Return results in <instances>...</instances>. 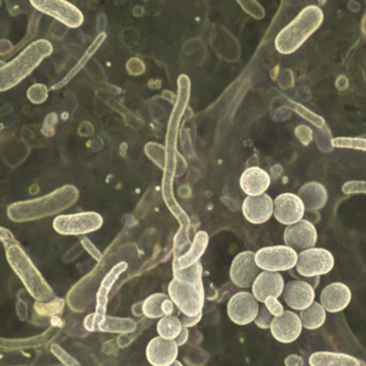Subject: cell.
<instances>
[{"instance_id": "1", "label": "cell", "mask_w": 366, "mask_h": 366, "mask_svg": "<svg viewBox=\"0 0 366 366\" xmlns=\"http://www.w3.org/2000/svg\"><path fill=\"white\" fill-rule=\"evenodd\" d=\"M79 197V191L73 185H64L51 194L15 202L8 208L9 219L13 222H29L56 214L72 206Z\"/></svg>"}, {"instance_id": "2", "label": "cell", "mask_w": 366, "mask_h": 366, "mask_svg": "<svg viewBox=\"0 0 366 366\" xmlns=\"http://www.w3.org/2000/svg\"><path fill=\"white\" fill-rule=\"evenodd\" d=\"M53 53V45L44 39L34 41L16 58L0 66V92L19 85L45 58Z\"/></svg>"}, {"instance_id": "3", "label": "cell", "mask_w": 366, "mask_h": 366, "mask_svg": "<svg viewBox=\"0 0 366 366\" xmlns=\"http://www.w3.org/2000/svg\"><path fill=\"white\" fill-rule=\"evenodd\" d=\"M324 21V12L317 6H307L275 38V49L283 55L298 51Z\"/></svg>"}, {"instance_id": "4", "label": "cell", "mask_w": 366, "mask_h": 366, "mask_svg": "<svg viewBox=\"0 0 366 366\" xmlns=\"http://www.w3.org/2000/svg\"><path fill=\"white\" fill-rule=\"evenodd\" d=\"M6 255L13 271L23 282L31 297L40 302L53 298V290L19 243L15 242L6 247Z\"/></svg>"}, {"instance_id": "5", "label": "cell", "mask_w": 366, "mask_h": 366, "mask_svg": "<svg viewBox=\"0 0 366 366\" xmlns=\"http://www.w3.org/2000/svg\"><path fill=\"white\" fill-rule=\"evenodd\" d=\"M169 296L183 315L196 316L202 312L204 302V286L174 279L169 283Z\"/></svg>"}, {"instance_id": "6", "label": "cell", "mask_w": 366, "mask_h": 366, "mask_svg": "<svg viewBox=\"0 0 366 366\" xmlns=\"http://www.w3.org/2000/svg\"><path fill=\"white\" fill-rule=\"evenodd\" d=\"M103 217L97 212H81L74 214L58 215L53 227L64 236H81L100 229Z\"/></svg>"}, {"instance_id": "7", "label": "cell", "mask_w": 366, "mask_h": 366, "mask_svg": "<svg viewBox=\"0 0 366 366\" xmlns=\"http://www.w3.org/2000/svg\"><path fill=\"white\" fill-rule=\"evenodd\" d=\"M335 267V257L328 249L313 247L298 255L296 270L301 277H315L328 274Z\"/></svg>"}, {"instance_id": "8", "label": "cell", "mask_w": 366, "mask_h": 366, "mask_svg": "<svg viewBox=\"0 0 366 366\" xmlns=\"http://www.w3.org/2000/svg\"><path fill=\"white\" fill-rule=\"evenodd\" d=\"M259 269L270 272L292 270L296 267L298 254L287 245H277L260 249L255 254Z\"/></svg>"}, {"instance_id": "9", "label": "cell", "mask_w": 366, "mask_h": 366, "mask_svg": "<svg viewBox=\"0 0 366 366\" xmlns=\"http://www.w3.org/2000/svg\"><path fill=\"white\" fill-rule=\"evenodd\" d=\"M31 6L49 15L70 28H77L84 23V15L77 6L66 0H32Z\"/></svg>"}, {"instance_id": "10", "label": "cell", "mask_w": 366, "mask_h": 366, "mask_svg": "<svg viewBox=\"0 0 366 366\" xmlns=\"http://www.w3.org/2000/svg\"><path fill=\"white\" fill-rule=\"evenodd\" d=\"M259 305L253 295L247 292H238L232 297L227 305L230 320L239 326L251 324L257 317Z\"/></svg>"}, {"instance_id": "11", "label": "cell", "mask_w": 366, "mask_h": 366, "mask_svg": "<svg viewBox=\"0 0 366 366\" xmlns=\"http://www.w3.org/2000/svg\"><path fill=\"white\" fill-rule=\"evenodd\" d=\"M259 272V267L256 264L255 253L245 251L238 254L232 260L230 279L238 287L249 288L253 285Z\"/></svg>"}, {"instance_id": "12", "label": "cell", "mask_w": 366, "mask_h": 366, "mask_svg": "<svg viewBox=\"0 0 366 366\" xmlns=\"http://www.w3.org/2000/svg\"><path fill=\"white\" fill-rule=\"evenodd\" d=\"M318 234L315 226L307 219L287 226L284 232V241L295 251L313 249L317 242Z\"/></svg>"}, {"instance_id": "13", "label": "cell", "mask_w": 366, "mask_h": 366, "mask_svg": "<svg viewBox=\"0 0 366 366\" xmlns=\"http://www.w3.org/2000/svg\"><path fill=\"white\" fill-rule=\"evenodd\" d=\"M305 212V204L296 194H281L273 202V214L284 225L290 226L298 223L302 219Z\"/></svg>"}, {"instance_id": "14", "label": "cell", "mask_w": 366, "mask_h": 366, "mask_svg": "<svg viewBox=\"0 0 366 366\" xmlns=\"http://www.w3.org/2000/svg\"><path fill=\"white\" fill-rule=\"evenodd\" d=\"M302 322L294 312L285 311L281 316L273 318L271 333L277 341L290 344L296 341L302 332Z\"/></svg>"}, {"instance_id": "15", "label": "cell", "mask_w": 366, "mask_h": 366, "mask_svg": "<svg viewBox=\"0 0 366 366\" xmlns=\"http://www.w3.org/2000/svg\"><path fill=\"white\" fill-rule=\"evenodd\" d=\"M285 287V282L280 272L264 271L259 273L252 285V292L256 300L264 303L269 297L279 298Z\"/></svg>"}, {"instance_id": "16", "label": "cell", "mask_w": 366, "mask_h": 366, "mask_svg": "<svg viewBox=\"0 0 366 366\" xmlns=\"http://www.w3.org/2000/svg\"><path fill=\"white\" fill-rule=\"evenodd\" d=\"M243 217L252 224L266 223L273 214V200L268 194L247 196L242 204Z\"/></svg>"}, {"instance_id": "17", "label": "cell", "mask_w": 366, "mask_h": 366, "mask_svg": "<svg viewBox=\"0 0 366 366\" xmlns=\"http://www.w3.org/2000/svg\"><path fill=\"white\" fill-rule=\"evenodd\" d=\"M146 356L152 366H169L177 359V344L174 340L154 337L148 344Z\"/></svg>"}, {"instance_id": "18", "label": "cell", "mask_w": 366, "mask_h": 366, "mask_svg": "<svg viewBox=\"0 0 366 366\" xmlns=\"http://www.w3.org/2000/svg\"><path fill=\"white\" fill-rule=\"evenodd\" d=\"M284 299L288 307L303 311L311 307L315 300V290L305 281H292L284 287Z\"/></svg>"}, {"instance_id": "19", "label": "cell", "mask_w": 366, "mask_h": 366, "mask_svg": "<svg viewBox=\"0 0 366 366\" xmlns=\"http://www.w3.org/2000/svg\"><path fill=\"white\" fill-rule=\"evenodd\" d=\"M84 326L88 331H102L112 333H130L137 329V324L132 320L101 316L90 314L86 317Z\"/></svg>"}, {"instance_id": "20", "label": "cell", "mask_w": 366, "mask_h": 366, "mask_svg": "<svg viewBox=\"0 0 366 366\" xmlns=\"http://www.w3.org/2000/svg\"><path fill=\"white\" fill-rule=\"evenodd\" d=\"M352 292L343 283H333L324 288L320 295V305L327 312L339 313L350 305Z\"/></svg>"}, {"instance_id": "21", "label": "cell", "mask_w": 366, "mask_h": 366, "mask_svg": "<svg viewBox=\"0 0 366 366\" xmlns=\"http://www.w3.org/2000/svg\"><path fill=\"white\" fill-rule=\"evenodd\" d=\"M270 184V176L260 167H249V169H245L241 175V189L249 196H258L264 194Z\"/></svg>"}, {"instance_id": "22", "label": "cell", "mask_w": 366, "mask_h": 366, "mask_svg": "<svg viewBox=\"0 0 366 366\" xmlns=\"http://www.w3.org/2000/svg\"><path fill=\"white\" fill-rule=\"evenodd\" d=\"M298 196L305 204V210L317 211L324 208L328 202V191L320 182H307L300 187Z\"/></svg>"}, {"instance_id": "23", "label": "cell", "mask_w": 366, "mask_h": 366, "mask_svg": "<svg viewBox=\"0 0 366 366\" xmlns=\"http://www.w3.org/2000/svg\"><path fill=\"white\" fill-rule=\"evenodd\" d=\"M209 236L206 232H199L196 234L193 243L187 253L176 257L174 260L173 269H185L191 267L195 262H199L200 257L204 255L208 247Z\"/></svg>"}, {"instance_id": "24", "label": "cell", "mask_w": 366, "mask_h": 366, "mask_svg": "<svg viewBox=\"0 0 366 366\" xmlns=\"http://www.w3.org/2000/svg\"><path fill=\"white\" fill-rule=\"evenodd\" d=\"M311 366H361L360 361L350 355L340 352H314L309 359Z\"/></svg>"}, {"instance_id": "25", "label": "cell", "mask_w": 366, "mask_h": 366, "mask_svg": "<svg viewBox=\"0 0 366 366\" xmlns=\"http://www.w3.org/2000/svg\"><path fill=\"white\" fill-rule=\"evenodd\" d=\"M326 310L320 303L314 302L311 307L303 310L300 313V320L303 328L307 330H316L322 327L326 322Z\"/></svg>"}, {"instance_id": "26", "label": "cell", "mask_w": 366, "mask_h": 366, "mask_svg": "<svg viewBox=\"0 0 366 366\" xmlns=\"http://www.w3.org/2000/svg\"><path fill=\"white\" fill-rule=\"evenodd\" d=\"M127 264L124 267H122L120 270H117L118 266L116 268H114L112 270V272L109 273L107 277H105L104 281H103L102 285H101L100 290H99L98 295H97V310L96 314L101 316H105V312H107V294H109V290H111L112 285H113L114 282L117 280L118 275L122 272V271L126 270Z\"/></svg>"}, {"instance_id": "27", "label": "cell", "mask_w": 366, "mask_h": 366, "mask_svg": "<svg viewBox=\"0 0 366 366\" xmlns=\"http://www.w3.org/2000/svg\"><path fill=\"white\" fill-rule=\"evenodd\" d=\"M159 335L165 340H175L182 330V320L176 316H164L157 326Z\"/></svg>"}, {"instance_id": "28", "label": "cell", "mask_w": 366, "mask_h": 366, "mask_svg": "<svg viewBox=\"0 0 366 366\" xmlns=\"http://www.w3.org/2000/svg\"><path fill=\"white\" fill-rule=\"evenodd\" d=\"M169 298L165 294H154L148 297L143 302V314L148 318H162L165 314L163 312V303Z\"/></svg>"}, {"instance_id": "29", "label": "cell", "mask_w": 366, "mask_h": 366, "mask_svg": "<svg viewBox=\"0 0 366 366\" xmlns=\"http://www.w3.org/2000/svg\"><path fill=\"white\" fill-rule=\"evenodd\" d=\"M173 270L175 279L189 282V283H193L195 285H202V266L200 262H195L189 268L173 269Z\"/></svg>"}, {"instance_id": "30", "label": "cell", "mask_w": 366, "mask_h": 366, "mask_svg": "<svg viewBox=\"0 0 366 366\" xmlns=\"http://www.w3.org/2000/svg\"><path fill=\"white\" fill-rule=\"evenodd\" d=\"M64 301L56 300L49 303L36 302L34 305V310L41 316H53L61 313L64 310Z\"/></svg>"}, {"instance_id": "31", "label": "cell", "mask_w": 366, "mask_h": 366, "mask_svg": "<svg viewBox=\"0 0 366 366\" xmlns=\"http://www.w3.org/2000/svg\"><path fill=\"white\" fill-rule=\"evenodd\" d=\"M333 147L350 148V149L362 150L366 152V139L360 137H337L331 141Z\"/></svg>"}, {"instance_id": "32", "label": "cell", "mask_w": 366, "mask_h": 366, "mask_svg": "<svg viewBox=\"0 0 366 366\" xmlns=\"http://www.w3.org/2000/svg\"><path fill=\"white\" fill-rule=\"evenodd\" d=\"M273 318L274 316L268 311L266 307H262L260 311L258 312L257 317L255 318V324L259 327L260 329H269L272 324Z\"/></svg>"}, {"instance_id": "33", "label": "cell", "mask_w": 366, "mask_h": 366, "mask_svg": "<svg viewBox=\"0 0 366 366\" xmlns=\"http://www.w3.org/2000/svg\"><path fill=\"white\" fill-rule=\"evenodd\" d=\"M51 352L53 354L64 363V365L66 366H81L74 358L70 356V355L66 354L61 347H59L58 345L51 346Z\"/></svg>"}, {"instance_id": "34", "label": "cell", "mask_w": 366, "mask_h": 366, "mask_svg": "<svg viewBox=\"0 0 366 366\" xmlns=\"http://www.w3.org/2000/svg\"><path fill=\"white\" fill-rule=\"evenodd\" d=\"M264 307L268 309V311L272 314L274 317H277V316H281L282 314L284 313V307L282 305V303L277 300V298L275 297H269L266 301H264Z\"/></svg>"}, {"instance_id": "35", "label": "cell", "mask_w": 366, "mask_h": 366, "mask_svg": "<svg viewBox=\"0 0 366 366\" xmlns=\"http://www.w3.org/2000/svg\"><path fill=\"white\" fill-rule=\"evenodd\" d=\"M345 194H366V182H348L342 187Z\"/></svg>"}, {"instance_id": "36", "label": "cell", "mask_w": 366, "mask_h": 366, "mask_svg": "<svg viewBox=\"0 0 366 366\" xmlns=\"http://www.w3.org/2000/svg\"><path fill=\"white\" fill-rule=\"evenodd\" d=\"M0 241L4 243L6 247L13 244V243L17 242V241L15 240L14 236H13L8 229L4 227H0Z\"/></svg>"}, {"instance_id": "37", "label": "cell", "mask_w": 366, "mask_h": 366, "mask_svg": "<svg viewBox=\"0 0 366 366\" xmlns=\"http://www.w3.org/2000/svg\"><path fill=\"white\" fill-rule=\"evenodd\" d=\"M202 317V312H200V313L197 314V315L196 316H192V317H189V316L183 315L182 320V327H184V328H189V327H194L195 326V325H197L198 322H200Z\"/></svg>"}, {"instance_id": "38", "label": "cell", "mask_w": 366, "mask_h": 366, "mask_svg": "<svg viewBox=\"0 0 366 366\" xmlns=\"http://www.w3.org/2000/svg\"><path fill=\"white\" fill-rule=\"evenodd\" d=\"M187 339H189V330H187V328L182 327V332H180V335H178L174 341H175V343L177 344L178 347H179V346L184 345V344L187 343Z\"/></svg>"}, {"instance_id": "39", "label": "cell", "mask_w": 366, "mask_h": 366, "mask_svg": "<svg viewBox=\"0 0 366 366\" xmlns=\"http://www.w3.org/2000/svg\"><path fill=\"white\" fill-rule=\"evenodd\" d=\"M286 366H303V360L301 357L292 355L285 360Z\"/></svg>"}, {"instance_id": "40", "label": "cell", "mask_w": 366, "mask_h": 366, "mask_svg": "<svg viewBox=\"0 0 366 366\" xmlns=\"http://www.w3.org/2000/svg\"><path fill=\"white\" fill-rule=\"evenodd\" d=\"M169 366H183L182 363H180L179 361L176 360L175 362L173 363V365H171Z\"/></svg>"}]
</instances>
